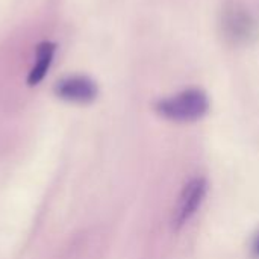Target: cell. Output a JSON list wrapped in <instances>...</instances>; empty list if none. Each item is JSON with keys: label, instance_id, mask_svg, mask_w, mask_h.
<instances>
[{"label": "cell", "instance_id": "6", "mask_svg": "<svg viewBox=\"0 0 259 259\" xmlns=\"http://www.w3.org/2000/svg\"><path fill=\"white\" fill-rule=\"evenodd\" d=\"M252 258L259 259V232L256 234L253 243H252Z\"/></svg>", "mask_w": 259, "mask_h": 259}, {"label": "cell", "instance_id": "1", "mask_svg": "<svg viewBox=\"0 0 259 259\" xmlns=\"http://www.w3.org/2000/svg\"><path fill=\"white\" fill-rule=\"evenodd\" d=\"M220 30L226 42L232 46H249L259 38V21L249 9L231 3L222 11Z\"/></svg>", "mask_w": 259, "mask_h": 259}, {"label": "cell", "instance_id": "5", "mask_svg": "<svg viewBox=\"0 0 259 259\" xmlns=\"http://www.w3.org/2000/svg\"><path fill=\"white\" fill-rule=\"evenodd\" d=\"M55 50L56 46L50 41H42L36 46V53H35V64L29 71L27 76V83L30 87L38 85L47 74L52 62H53V56H55Z\"/></svg>", "mask_w": 259, "mask_h": 259}, {"label": "cell", "instance_id": "4", "mask_svg": "<svg viewBox=\"0 0 259 259\" xmlns=\"http://www.w3.org/2000/svg\"><path fill=\"white\" fill-rule=\"evenodd\" d=\"M97 85L87 76H68L56 82L55 94L71 103H91L97 97Z\"/></svg>", "mask_w": 259, "mask_h": 259}, {"label": "cell", "instance_id": "2", "mask_svg": "<svg viewBox=\"0 0 259 259\" xmlns=\"http://www.w3.org/2000/svg\"><path fill=\"white\" fill-rule=\"evenodd\" d=\"M209 109L208 96L200 90H187L173 97L164 99L156 105V111L171 120L179 123H188L200 120L206 115Z\"/></svg>", "mask_w": 259, "mask_h": 259}, {"label": "cell", "instance_id": "3", "mask_svg": "<svg viewBox=\"0 0 259 259\" xmlns=\"http://www.w3.org/2000/svg\"><path fill=\"white\" fill-rule=\"evenodd\" d=\"M206 193H208V182L203 178H196L184 187L173 211L175 229H181L191 220V217L199 211L200 205L203 203Z\"/></svg>", "mask_w": 259, "mask_h": 259}]
</instances>
